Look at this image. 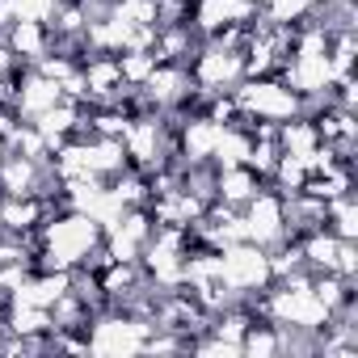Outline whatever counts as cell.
I'll list each match as a JSON object with an SVG mask.
<instances>
[{
    "label": "cell",
    "mask_w": 358,
    "mask_h": 358,
    "mask_svg": "<svg viewBox=\"0 0 358 358\" xmlns=\"http://www.w3.org/2000/svg\"><path fill=\"white\" fill-rule=\"evenodd\" d=\"M43 228V266L47 270H80L97 249H101V224L85 211H72L68 215H55Z\"/></svg>",
    "instance_id": "cell-1"
},
{
    "label": "cell",
    "mask_w": 358,
    "mask_h": 358,
    "mask_svg": "<svg viewBox=\"0 0 358 358\" xmlns=\"http://www.w3.org/2000/svg\"><path fill=\"white\" fill-rule=\"evenodd\" d=\"M274 282H278V287H274V291L266 295V303H262V312L270 316V324H278V329H303V333H324V329H329L333 312L316 299L312 274L295 270V274L274 278Z\"/></svg>",
    "instance_id": "cell-2"
},
{
    "label": "cell",
    "mask_w": 358,
    "mask_h": 358,
    "mask_svg": "<svg viewBox=\"0 0 358 358\" xmlns=\"http://www.w3.org/2000/svg\"><path fill=\"white\" fill-rule=\"evenodd\" d=\"M232 101H236L241 118H262L270 127L299 114V93L287 80H270V76H245L232 89Z\"/></svg>",
    "instance_id": "cell-3"
},
{
    "label": "cell",
    "mask_w": 358,
    "mask_h": 358,
    "mask_svg": "<svg viewBox=\"0 0 358 358\" xmlns=\"http://www.w3.org/2000/svg\"><path fill=\"white\" fill-rule=\"evenodd\" d=\"M220 253V282L232 291V295H249V291H266L274 282V270H270V249L253 245V241H232Z\"/></svg>",
    "instance_id": "cell-4"
},
{
    "label": "cell",
    "mask_w": 358,
    "mask_h": 358,
    "mask_svg": "<svg viewBox=\"0 0 358 358\" xmlns=\"http://www.w3.org/2000/svg\"><path fill=\"white\" fill-rule=\"evenodd\" d=\"M152 329H156V324H148V320H139V316L110 312V316H97L93 324H85V345H89L93 354L127 358V354H143Z\"/></svg>",
    "instance_id": "cell-5"
},
{
    "label": "cell",
    "mask_w": 358,
    "mask_h": 358,
    "mask_svg": "<svg viewBox=\"0 0 358 358\" xmlns=\"http://www.w3.org/2000/svg\"><path fill=\"white\" fill-rule=\"evenodd\" d=\"M245 80V51L228 47V43H211L199 51L194 59V85H203L207 93H232Z\"/></svg>",
    "instance_id": "cell-6"
},
{
    "label": "cell",
    "mask_w": 358,
    "mask_h": 358,
    "mask_svg": "<svg viewBox=\"0 0 358 358\" xmlns=\"http://www.w3.org/2000/svg\"><path fill=\"white\" fill-rule=\"evenodd\" d=\"M241 224H245V241H253V245L270 249V245L287 241V203L262 186V190L245 203Z\"/></svg>",
    "instance_id": "cell-7"
},
{
    "label": "cell",
    "mask_w": 358,
    "mask_h": 358,
    "mask_svg": "<svg viewBox=\"0 0 358 358\" xmlns=\"http://www.w3.org/2000/svg\"><path fill=\"white\" fill-rule=\"evenodd\" d=\"M287 85L299 97H329V89L337 85L329 47H295V59H287Z\"/></svg>",
    "instance_id": "cell-8"
},
{
    "label": "cell",
    "mask_w": 358,
    "mask_h": 358,
    "mask_svg": "<svg viewBox=\"0 0 358 358\" xmlns=\"http://www.w3.org/2000/svg\"><path fill=\"white\" fill-rule=\"evenodd\" d=\"M257 17V0H194V22L207 38L224 30H241Z\"/></svg>",
    "instance_id": "cell-9"
},
{
    "label": "cell",
    "mask_w": 358,
    "mask_h": 358,
    "mask_svg": "<svg viewBox=\"0 0 358 358\" xmlns=\"http://www.w3.org/2000/svg\"><path fill=\"white\" fill-rule=\"evenodd\" d=\"M43 190V160L5 152L0 160V199H38Z\"/></svg>",
    "instance_id": "cell-10"
},
{
    "label": "cell",
    "mask_w": 358,
    "mask_h": 358,
    "mask_svg": "<svg viewBox=\"0 0 358 358\" xmlns=\"http://www.w3.org/2000/svg\"><path fill=\"white\" fill-rule=\"evenodd\" d=\"M55 101H64V89H59V80H51V76H43L38 68L34 72H26L22 76V85L13 89V110L26 118V122H34L43 110H51Z\"/></svg>",
    "instance_id": "cell-11"
},
{
    "label": "cell",
    "mask_w": 358,
    "mask_h": 358,
    "mask_svg": "<svg viewBox=\"0 0 358 358\" xmlns=\"http://www.w3.org/2000/svg\"><path fill=\"white\" fill-rule=\"evenodd\" d=\"M5 47L17 55V64H38L51 55V26L47 22H9L5 26Z\"/></svg>",
    "instance_id": "cell-12"
},
{
    "label": "cell",
    "mask_w": 358,
    "mask_h": 358,
    "mask_svg": "<svg viewBox=\"0 0 358 358\" xmlns=\"http://www.w3.org/2000/svg\"><path fill=\"white\" fill-rule=\"evenodd\" d=\"M80 72H85V93H89L93 101L114 106V101L127 93L122 72H118V55H97V59H89Z\"/></svg>",
    "instance_id": "cell-13"
},
{
    "label": "cell",
    "mask_w": 358,
    "mask_h": 358,
    "mask_svg": "<svg viewBox=\"0 0 358 358\" xmlns=\"http://www.w3.org/2000/svg\"><path fill=\"white\" fill-rule=\"evenodd\" d=\"M224 127H228V122H220V118H211V114L190 118V122L182 127V156H186L190 164H207V160L215 156V143H220Z\"/></svg>",
    "instance_id": "cell-14"
},
{
    "label": "cell",
    "mask_w": 358,
    "mask_h": 358,
    "mask_svg": "<svg viewBox=\"0 0 358 358\" xmlns=\"http://www.w3.org/2000/svg\"><path fill=\"white\" fill-rule=\"evenodd\" d=\"M122 148H127V160H135L139 169H156L160 164V122L131 118V127L122 131Z\"/></svg>",
    "instance_id": "cell-15"
},
{
    "label": "cell",
    "mask_w": 358,
    "mask_h": 358,
    "mask_svg": "<svg viewBox=\"0 0 358 358\" xmlns=\"http://www.w3.org/2000/svg\"><path fill=\"white\" fill-rule=\"evenodd\" d=\"M190 93V76L182 64H156V72L143 80V97L152 106H177Z\"/></svg>",
    "instance_id": "cell-16"
},
{
    "label": "cell",
    "mask_w": 358,
    "mask_h": 358,
    "mask_svg": "<svg viewBox=\"0 0 358 358\" xmlns=\"http://www.w3.org/2000/svg\"><path fill=\"white\" fill-rule=\"evenodd\" d=\"M211 186H215L211 194H215L224 207H245V203L262 190V177H257L249 164H236V169H220Z\"/></svg>",
    "instance_id": "cell-17"
},
{
    "label": "cell",
    "mask_w": 358,
    "mask_h": 358,
    "mask_svg": "<svg viewBox=\"0 0 358 358\" xmlns=\"http://www.w3.org/2000/svg\"><path fill=\"white\" fill-rule=\"evenodd\" d=\"M43 224V203L38 199H0V232L5 236H26Z\"/></svg>",
    "instance_id": "cell-18"
},
{
    "label": "cell",
    "mask_w": 358,
    "mask_h": 358,
    "mask_svg": "<svg viewBox=\"0 0 358 358\" xmlns=\"http://www.w3.org/2000/svg\"><path fill=\"white\" fill-rule=\"evenodd\" d=\"M106 13L127 26H139V30H156V26H164V0H110Z\"/></svg>",
    "instance_id": "cell-19"
},
{
    "label": "cell",
    "mask_w": 358,
    "mask_h": 358,
    "mask_svg": "<svg viewBox=\"0 0 358 358\" xmlns=\"http://www.w3.org/2000/svg\"><path fill=\"white\" fill-rule=\"evenodd\" d=\"M249 148H253V135L249 131H241V127H224V135H220V143H215V169H236V164H249Z\"/></svg>",
    "instance_id": "cell-20"
},
{
    "label": "cell",
    "mask_w": 358,
    "mask_h": 358,
    "mask_svg": "<svg viewBox=\"0 0 358 358\" xmlns=\"http://www.w3.org/2000/svg\"><path fill=\"white\" fill-rule=\"evenodd\" d=\"M257 9L266 13V26H274V30H287V26L303 22L308 13H316V9H320V0H262Z\"/></svg>",
    "instance_id": "cell-21"
},
{
    "label": "cell",
    "mask_w": 358,
    "mask_h": 358,
    "mask_svg": "<svg viewBox=\"0 0 358 358\" xmlns=\"http://www.w3.org/2000/svg\"><path fill=\"white\" fill-rule=\"evenodd\" d=\"M324 228H329L333 236H341V241H358V207H354L350 194L324 203Z\"/></svg>",
    "instance_id": "cell-22"
},
{
    "label": "cell",
    "mask_w": 358,
    "mask_h": 358,
    "mask_svg": "<svg viewBox=\"0 0 358 358\" xmlns=\"http://www.w3.org/2000/svg\"><path fill=\"white\" fill-rule=\"evenodd\" d=\"M282 350V329L278 324H249L245 329V337H241V354H249V358H270V354H278Z\"/></svg>",
    "instance_id": "cell-23"
},
{
    "label": "cell",
    "mask_w": 358,
    "mask_h": 358,
    "mask_svg": "<svg viewBox=\"0 0 358 358\" xmlns=\"http://www.w3.org/2000/svg\"><path fill=\"white\" fill-rule=\"evenodd\" d=\"M156 51H148V47H135V51H122L118 55V72H122V85L127 89H143V80L156 72Z\"/></svg>",
    "instance_id": "cell-24"
},
{
    "label": "cell",
    "mask_w": 358,
    "mask_h": 358,
    "mask_svg": "<svg viewBox=\"0 0 358 358\" xmlns=\"http://www.w3.org/2000/svg\"><path fill=\"white\" fill-rule=\"evenodd\" d=\"M13 68H17V55H13V51L5 47V38H0V76H9Z\"/></svg>",
    "instance_id": "cell-25"
},
{
    "label": "cell",
    "mask_w": 358,
    "mask_h": 358,
    "mask_svg": "<svg viewBox=\"0 0 358 358\" xmlns=\"http://www.w3.org/2000/svg\"><path fill=\"white\" fill-rule=\"evenodd\" d=\"M0 160H5V139H0Z\"/></svg>",
    "instance_id": "cell-26"
},
{
    "label": "cell",
    "mask_w": 358,
    "mask_h": 358,
    "mask_svg": "<svg viewBox=\"0 0 358 358\" xmlns=\"http://www.w3.org/2000/svg\"><path fill=\"white\" fill-rule=\"evenodd\" d=\"M257 5H262V0H257Z\"/></svg>",
    "instance_id": "cell-27"
}]
</instances>
